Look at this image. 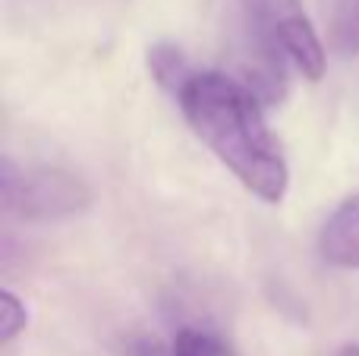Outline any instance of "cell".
Segmentation results:
<instances>
[{"instance_id":"1","label":"cell","mask_w":359,"mask_h":356,"mask_svg":"<svg viewBox=\"0 0 359 356\" xmlns=\"http://www.w3.org/2000/svg\"><path fill=\"white\" fill-rule=\"evenodd\" d=\"M180 107L192 132L249 193L268 205L284 202L290 167L262 117L259 95L246 82L224 73H198L180 95Z\"/></svg>"},{"instance_id":"2","label":"cell","mask_w":359,"mask_h":356,"mask_svg":"<svg viewBox=\"0 0 359 356\" xmlns=\"http://www.w3.org/2000/svg\"><path fill=\"white\" fill-rule=\"evenodd\" d=\"M255 44L271 50L284 63H293L306 79L325 76V44L316 35L299 0H243Z\"/></svg>"},{"instance_id":"3","label":"cell","mask_w":359,"mask_h":356,"mask_svg":"<svg viewBox=\"0 0 359 356\" xmlns=\"http://www.w3.org/2000/svg\"><path fill=\"white\" fill-rule=\"evenodd\" d=\"M0 199L6 212L22 221H60L86 212L92 205V189L76 174L57 167L19 174L16 164L6 158L0 167Z\"/></svg>"},{"instance_id":"4","label":"cell","mask_w":359,"mask_h":356,"mask_svg":"<svg viewBox=\"0 0 359 356\" xmlns=\"http://www.w3.org/2000/svg\"><path fill=\"white\" fill-rule=\"evenodd\" d=\"M322 259L334 268H359V193L350 196L322 227L318 237Z\"/></svg>"},{"instance_id":"5","label":"cell","mask_w":359,"mask_h":356,"mask_svg":"<svg viewBox=\"0 0 359 356\" xmlns=\"http://www.w3.org/2000/svg\"><path fill=\"white\" fill-rule=\"evenodd\" d=\"M145 63H149V69H151V76H155L158 85H161L164 92L174 95L177 101H180V95L186 92V85L198 76V69H192L189 57L170 41L151 44L149 54H145Z\"/></svg>"},{"instance_id":"6","label":"cell","mask_w":359,"mask_h":356,"mask_svg":"<svg viewBox=\"0 0 359 356\" xmlns=\"http://www.w3.org/2000/svg\"><path fill=\"white\" fill-rule=\"evenodd\" d=\"M331 44L337 54H359V0H334L331 10Z\"/></svg>"},{"instance_id":"7","label":"cell","mask_w":359,"mask_h":356,"mask_svg":"<svg viewBox=\"0 0 359 356\" xmlns=\"http://www.w3.org/2000/svg\"><path fill=\"white\" fill-rule=\"evenodd\" d=\"M174 353L177 356H236L208 328H180L174 338Z\"/></svg>"},{"instance_id":"8","label":"cell","mask_w":359,"mask_h":356,"mask_svg":"<svg viewBox=\"0 0 359 356\" xmlns=\"http://www.w3.org/2000/svg\"><path fill=\"white\" fill-rule=\"evenodd\" d=\"M29 325V313H25V303L19 300L13 290L0 294V344L10 347L19 334Z\"/></svg>"},{"instance_id":"9","label":"cell","mask_w":359,"mask_h":356,"mask_svg":"<svg viewBox=\"0 0 359 356\" xmlns=\"http://www.w3.org/2000/svg\"><path fill=\"white\" fill-rule=\"evenodd\" d=\"M126 356H177V353H174V347H164L155 338H136L126 347Z\"/></svg>"},{"instance_id":"10","label":"cell","mask_w":359,"mask_h":356,"mask_svg":"<svg viewBox=\"0 0 359 356\" xmlns=\"http://www.w3.org/2000/svg\"><path fill=\"white\" fill-rule=\"evenodd\" d=\"M337 356H359V344H344L341 350H337Z\"/></svg>"}]
</instances>
